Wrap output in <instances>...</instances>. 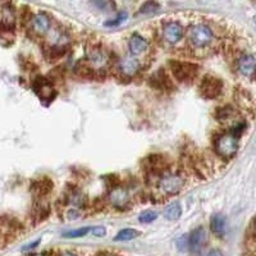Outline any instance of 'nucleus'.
<instances>
[{
    "label": "nucleus",
    "instance_id": "obj_1",
    "mask_svg": "<svg viewBox=\"0 0 256 256\" xmlns=\"http://www.w3.org/2000/svg\"><path fill=\"white\" fill-rule=\"evenodd\" d=\"M187 38L194 49H205L214 40V32L206 24H195L188 28Z\"/></svg>",
    "mask_w": 256,
    "mask_h": 256
},
{
    "label": "nucleus",
    "instance_id": "obj_2",
    "mask_svg": "<svg viewBox=\"0 0 256 256\" xmlns=\"http://www.w3.org/2000/svg\"><path fill=\"white\" fill-rule=\"evenodd\" d=\"M238 148V136L234 132L223 134L216 138V150L222 158H230Z\"/></svg>",
    "mask_w": 256,
    "mask_h": 256
},
{
    "label": "nucleus",
    "instance_id": "obj_3",
    "mask_svg": "<svg viewBox=\"0 0 256 256\" xmlns=\"http://www.w3.org/2000/svg\"><path fill=\"white\" fill-rule=\"evenodd\" d=\"M170 70H172L174 78L180 82H184V84L194 81L198 72V66L188 63V62H170Z\"/></svg>",
    "mask_w": 256,
    "mask_h": 256
},
{
    "label": "nucleus",
    "instance_id": "obj_4",
    "mask_svg": "<svg viewBox=\"0 0 256 256\" xmlns=\"http://www.w3.org/2000/svg\"><path fill=\"white\" fill-rule=\"evenodd\" d=\"M184 177L180 174H166L158 182V190L163 195H176L184 187Z\"/></svg>",
    "mask_w": 256,
    "mask_h": 256
},
{
    "label": "nucleus",
    "instance_id": "obj_5",
    "mask_svg": "<svg viewBox=\"0 0 256 256\" xmlns=\"http://www.w3.org/2000/svg\"><path fill=\"white\" fill-rule=\"evenodd\" d=\"M222 90H223V82L218 77L208 76L201 81L200 92L206 99H216L220 95Z\"/></svg>",
    "mask_w": 256,
    "mask_h": 256
},
{
    "label": "nucleus",
    "instance_id": "obj_6",
    "mask_svg": "<svg viewBox=\"0 0 256 256\" xmlns=\"http://www.w3.org/2000/svg\"><path fill=\"white\" fill-rule=\"evenodd\" d=\"M237 70L241 76L248 80L256 78V59L250 54H244L237 60Z\"/></svg>",
    "mask_w": 256,
    "mask_h": 256
},
{
    "label": "nucleus",
    "instance_id": "obj_7",
    "mask_svg": "<svg viewBox=\"0 0 256 256\" xmlns=\"http://www.w3.org/2000/svg\"><path fill=\"white\" fill-rule=\"evenodd\" d=\"M163 38L169 44H177L184 38V28H182L180 24L170 22V24H166V27H164Z\"/></svg>",
    "mask_w": 256,
    "mask_h": 256
},
{
    "label": "nucleus",
    "instance_id": "obj_8",
    "mask_svg": "<svg viewBox=\"0 0 256 256\" xmlns=\"http://www.w3.org/2000/svg\"><path fill=\"white\" fill-rule=\"evenodd\" d=\"M206 242V230L202 227L196 228L194 232L190 234V250L194 254H198Z\"/></svg>",
    "mask_w": 256,
    "mask_h": 256
},
{
    "label": "nucleus",
    "instance_id": "obj_9",
    "mask_svg": "<svg viewBox=\"0 0 256 256\" xmlns=\"http://www.w3.org/2000/svg\"><path fill=\"white\" fill-rule=\"evenodd\" d=\"M88 59L94 67L102 68L105 67L109 62V56L104 49L102 48H88Z\"/></svg>",
    "mask_w": 256,
    "mask_h": 256
},
{
    "label": "nucleus",
    "instance_id": "obj_10",
    "mask_svg": "<svg viewBox=\"0 0 256 256\" xmlns=\"http://www.w3.org/2000/svg\"><path fill=\"white\" fill-rule=\"evenodd\" d=\"M16 26V12L10 4H3L2 6V27L4 31H10Z\"/></svg>",
    "mask_w": 256,
    "mask_h": 256
},
{
    "label": "nucleus",
    "instance_id": "obj_11",
    "mask_svg": "<svg viewBox=\"0 0 256 256\" xmlns=\"http://www.w3.org/2000/svg\"><path fill=\"white\" fill-rule=\"evenodd\" d=\"M128 49L134 56H141L148 49V42L140 35H134L128 41Z\"/></svg>",
    "mask_w": 256,
    "mask_h": 256
},
{
    "label": "nucleus",
    "instance_id": "obj_12",
    "mask_svg": "<svg viewBox=\"0 0 256 256\" xmlns=\"http://www.w3.org/2000/svg\"><path fill=\"white\" fill-rule=\"evenodd\" d=\"M120 68L124 76L132 77L140 70V63L134 56H128V58H124L120 62Z\"/></svg>",
    "mask_w": 256,
    "mask_h": 256
},
{
    "label": "nucleus",
    "instance_id": "obj_13",
    "mask_svg": "<svg viewBox=\"0 0 256 256\" xmlns=\"http://www.w3.org/2000/svg\"><path fill=\"white\" fill-rule=\"evenodd\" d=\"M32 28L38 35H45L50 30V20L46 14H38L32 20Z\"/></svg>",
    "mask_w": 256,
    "mask_h": 256
},
{
    "label": "nucleus",
    "instance_id": "obj_14",
    "mask_svg": "<svg viewBox=\"0 0 256 256\" xmlns=\"http://www.w3.org/2000/svg\"><path fill=\"white\" fill-rule=\"evenodd\" d=\"M226 226H227V219L223 214H214L210 220V230L216 236H223L226 232Z\"/></svg>",
    "mask_w": 256,
    "mask_h": 256
},
{
    "label": "nucleus",
    "instance_id": "obj_15",
    "mask_svg": "<svg viewBox=\"0 0 256 256\" xmlns=\"http://www.w3.org/2000/svg\"><path fill=\"white\" fill-rule=\"evenodd\" d=\"M35 90L38 94V96L42 98V99H52V96H54V88L45 80H41L38 84H35Z\"/></svg>",
    "mask_w": 256,
    "mask_h": 256
},
{
    "label": "nucleus",
    "instance_id": "obj_16",
    "mask_svg": "<svg viewBox=\"0 0 256 256\" xmlns=\"http://www.w3.org/2000/svg\"><path fill=\"white\" fill-rule=\"evenodd\" d=\"M182 216V208H180V202H172L164 209V216L168 220H177Z\"/></svg>",
    "mask_w": 256,
    "mask_h": 256
},
{
    "label": "nucleus",
    "instance_id": "obj_17",
    "mask_svg": "<svg viewBox=\"0 0 256 256\" xmlns=\"http://www.w3.org/2000/svg\"><path fill=\"white\" fill-rule=\"evenodd\" d=\"M140 236V232L136 230H132V228H126V230H122L118 232L116 237H114V241H120V242H126V241H131V240L136 238V237Z\"/></svg>",
    "mask_w": 256,
    "mask_h": 256
},
{
    "label": "nucleus",
    "instance_id": "obj_18",
    "mask_svg": "<svg viewBox=\"0 0 256 256\" xmlns=\"http://www.w3.org/2000/svg\"><path fill=\"white\" fill-rule=\"evenodd\" d=\"M112 202H113L116 206H123L128 202V195L127 192L123 191V190H114L110 195Z\"/></svg>",
    "mask_w": 256,
    "mask_h": 256
},
{
    "label": "nucleus",
    "instance_id": "obj_19",
    "mask_svg": "<svg viewBox=\"0 0 256 256\" xmlns=\"http://www.w3.org/2000/svg\"><path fill=\"white\" fill-rule=\"evenodd\" d=\"M91 230V228H80V230H70V232H67L64 233L63 237H66V238H78V237H82V236H86L88 232Z\"/></svg>",
    "mask_w": 256,
    "mask_h": 256
},
{
    "label": "nucleus",
    "instance_id": "obj_20",
    "mask_svg": "<svg viewBox=\"0 0 256 256\" xmlns=\"http://www.w3.org/2000/svg\"><path fill=\"white\" fill-rule=\"evenodd\" d=\"M158 218V212H152V210H146V212H141L140 216H138V220L141 223H152L155 219Z\"/></svg>",
    "mask_w": 256,
    "mask_h": 256
},
{
    "label": "nucleus",
    "instance_id": "obj_21",
    "mask_svg": "<svg viewBox=\"0 0 256 256\" xmlns=\"http://www.w3.org/2000/svg\"><path fill=\"white\" fill-rule=\"evenodd\" d=\"M159 9V4L155 3V2H148V3L144 4L140 9V13L144 14H148V13H154Z\"/></svg>",
    "mask_w": 256,
    "mask_h": 256
},
{
    "label": "nucleus",
    "instance_id": "obj_22",
    "mask_svg": "<svg viewBox=\"0 0 256 256\" xmlns=\"http://www.w3.org/2000/svg\"><path fill=\"white\" fill-rule=\"evenodd\" d=\"M233 116V110L230 108H222L218 112V120L220 122H228V120H232Z\"/></svg>",
    "mask_w": 256,
    "mask_h": 256
},
{
    "label": "nucleus",
    "instance_id": "obj_23",
    "mask_svg": "<svg viewBox=\"0 0 256 256\" xmlns=\"http://www.w3.org/2000/svg\"><path fill=\"white\" fill-rule=\"evenodd\" d=\"M177 248L180 251L190 250V236H182L177 240Z\"/></svg>",
    "mask_w": 256,
    "mask_h": 256
},
{
    "label": "nucleus",
    "instance_id": "obj_24",
    "mask_svg": "<svg viewBox=\"0 0 256 256\" xmlns=\"http://www.w3.org/2000/svg\"><path fill=\"white\" fill-rule=\"evenodd\" d=\"M91 233H92L94 236L96 237H104L106 230H105L104 227H94L91 228Z\"/></svg>",
    "mask_w": 256,
    "mask_h": 256
},
{
    "label": "nucleus",
    "instance_id": "obj_25",
    "mask_svg": "<svg viewBox=\"0 0 256 256\" xmlns=\"http://www.w3.org/2000/svg\"><path fill=\"white\" fill-rule=\"evenodd\" d=\"M205 256H224V255H223V252H222L220 250H218V248H216V250L209 251V252H208Z\"/></svg>",
    "mask_w": 256,
    "mask_h": 256
},
{
    "label": "nucleus",
    "instance_id": "obj_26",
    "mask_svg": "<svg viewBox=\"0 0 256 256\" xmlns=\"http://www.w3.org/2000/svg\"><path fill=\"white\" fill-rule=\"evenodd\" d=\"M38 242H40V241H36V242H34V244H28V246H26V248H24V250H30V248H35V246H38Z\"/></svg>",
    "mask_w": 256,
    "mask_h": 256
},
{
    "label": "nucleus",
    "instance_id": "obj_27",
    "mask_svg": "<svg viewBox=\"0 0 256 256\" xmlns=\"http://www.w3.org/2000/svg\"><path fill=\"white\" fill-rule=\"evenodd\" d=\"M63 256H77V255H74V254H72V252H66V254H63Z\"/></svg>",
    "mask_w": 256,
    "mask_h": 256
},
{
    "label": "nucleus",
    "instance_id": "obj_28",
    "mask_svg": "<svg viewBox=\"0 0 256 256\" xmlns=\"http://www.w3.org/2000/svg\"><path fill=\"white\" fill-rule=\"evenodd\" d=\"M105 256H120V255H116V254H106Z\"/></svg>",
    "mask_w": 256,
    "mask_h": 256
},
{
    "label": "nucleus",
    "instance_id": "obj_29",
    "mask_svg": "<svg viewBox=\"0 0 256 256\" xmlns=\"http://www.w3.org/2000/svg\"><path fill=\"white\" fill-rule=\"evenodd\" d=\"M31 256H45V255H42V254H34V255Z\"/></svg>",
    "mask_w": 256,
    "mask_h": 256
}]
</instances>
